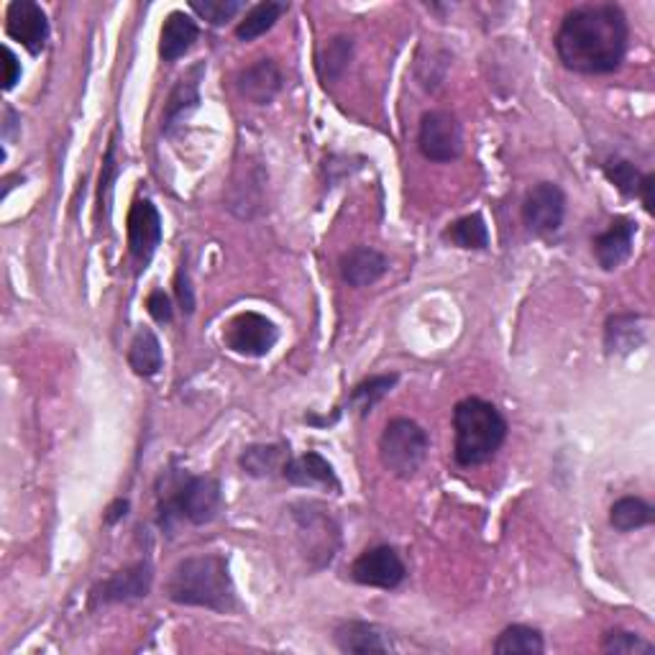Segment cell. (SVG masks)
I'll return each mask as SVG.
<instances>
[{"label": "cell", "instance_id": "7402d4cb", "mask_svg": "<svg viewBox=\"0 0 655 655\" xmlns=\"http://www.w3.org/2000/svg\"><path fill=\"white\" fill-rule=\"evenodd\" d=\"M129 364L139 377H154L162 369V344L152 327H141L129 348Z\"/></svg>", "mask_w": 655, "mask_h": 655}, {"label": "cell", "instance_id": "ba28073f", "mask_svg": "<svg viewBox=\"0 0 655 655\" xmlns=\"http://www.w3.org/2000/svg\"><path fill=\"white\" fill-rule=\"evenodd\" d=\"M420 154L430 162L445 164L458 159L464 152V129L449 110H430L422 116L418 131Z\"/></svg>", "mask_w": 655, "mask_h": 655}, {"label": "cell", "instance_id": "ffe728a7", "mask_svg": "<svg viewBox=\"0 0 655 655\" xmlns=\"http://www.w3.org/2000/svg\"><path fill=\"white\" fill-rule=\"evenodd\" d=\"M333 640H336L338 651L344 653H386L390 651V643L384 640V632L371 622H361V620H346L341 622L336 632H333Z\"/></svg>", "mask_w": 655, "mask_h": 655}, {"label": "cell", "instance_id": "1f68e13d", "mask_svg": "<svg viewBox=\"0 0 655 655\" xmlns=\"http://www.w3.org/2000/svg\"><path fill=\"white\" fill-rule=\"evenodd\" d=\"M190 9L198 13L200 19H205L213 26H226L238 11L243 9V3L238 0H192Z\"/></svg>", "mask_w": 655, "mask_h": 655}, {"label": "cell", "instance_id": "4dcf8cb0", "mask_svg": "<svg viewBox=\"0 0 655 655\" xmlns=\"http://www.w3.org/2000/svg\"><path fill=\"white\" fill-rule=\"evenodd\" d=\"M602 653H617V655H640L653 653V643H647L635 632L628 630H609L605 640H602Z\"/></svg>", "mask_w": 655, "mask_h": 655}, {"label": "cell", "instance_id": "44dd1931", "mask_svg": "<svg viewBox=\"0 0 655 655\" xmlns=\"http://www.w3.org/2000/svg\"><path fill=\"white\" fill-rule=\"evenodd\" d=\"M640 323H643V318L635 315V312H620V315L609 318L605 327L607 354L628 356L635 352L645 341V331Z\"/></svg>", "mask_w": 655, "mask_h": 655}, {"label": "cell", "instance_id": "8d00e7d4", "mask_svg": "<svg viewBox=\"0 0 655 655\" xmlns=\"http://www.w3.org/2000/svg\"><path fill=\"white\" fill-rule=\"evenodd\" d=\"M653 188H655V177L653 175H643V182H640V190H638V198L643 200L645 211L653 213Z\"/></svg>", "mask_w": 655, "mask_h": 655}, {"label": "cell", "instance_id": "8fae6325", "mask_svg": "<svg viewBox=\"0 0 655 655\" xmlns=\"http://www.w3.org/2000/svg\"><path fill=\"white\" fill-rule=\"evenodd\" d=\"M162 243V215L148 198L133 200L129 211V251L133 262L146 266Z\"/></svg>", "mask_w": 655, "mask_h": 655}, {"label": "cell", "instance_id": "4fadbf2b", "mask_svg": "<svg viewBox=\"0 0 655 655\" xmlns=\"http://www.w3.org/2000/svg\"><path fill=\"white\" fill-rule=\"evenodd\" d=\"M635 236H638V223L632 218H624V215L609 223L605 234L594 236L592 241L594 259H597L602 270L612 272L617 266L628 262L632 254V243H635Z\"/></svg>", "mask_w": 655, "mask_h": 655}, {"label": "cell", "instance_id": "f1b7e54d", "mask_svg": "<svg viewBox=\"0 0 655 655\" xmlns=\"http://www.w3.org/2000/svg\"><path fill=\"white\" fill-rule=\"evenodd\" d=\"M287 458L282 445H249V449L241 453V466L243 472L251 476H270L274 468L285 466Z\"/></svg>", "mask_w": 655, "mask_h": 655}, {"label": "cell", "instance_id": "52a82bcc", "mask_svg": "<svg viewBox=\"0 0 655 655\" xmlns=\"http://www.w3.org/2000/svg\"><path fill=\"white\" fill-rule=\"evenodd\" d=\"M279 331L270 318L262 312L246 310L238 312L223 327V344L238 356H249V359H262L277 346Z\"/></svg>", "mask_w": 655, "mask_h": 655}, {"label": "cell", "instance_id": "6da1fadb", "mask_svg": "<svg viewBox=\"0 0 655 655\" xmlns=\"http://www.w3.org/2000/svg\"><path fill=\"white\" fill-rule=\"evenodd\" d=\"M628 16L615 3H584L569 11L558 26L556 51L565 70L609 74L628 55Z\"/></svg>", "mask_w": 655, "mask_h": 655}, {"label": "cell", "instance_id": "7c38bea8", "mask_svg": "<svg viewBox=\"0 0 655 655\" xmlns=\"http://www.w3.org/2000/svg\"><path fill=\"white\" fill-rule=\"evenodd\" d=\"M5 34L19 41L28 55H39L49 39L47 13L34 0H13L5 11Z\"/></svg>", "mask_w": 655, "mask_h": 655}, {"label": "cell", "instance_id": "277c9868", "mask_svg": "<svg viewBox=\"0 0 655 655\" xmlns=\"http://www.w3.org/2000/svg\"><path fill=\"white\" fill-rule=\"evenodd\" d=\"M223 508L221 484L213 476H190L169 472L159 487V523L172 527L188 520L192 525H207L218 517Z\"/></svg>", "mask_w": 655, "mask_h": 655}, {"label": "cell", "instance_id": "d590c367", "mask_svg": "<svg viewBox=\"0 0 655 655\" xmlns=\"http://www.w3.org/2000/svg\"><path fill=\"white\" fill-rule=\"evenodd\" d=\"M3 59H5V74H3V91H13L16 82L21 80V62L13 55L11 47H3Z\"/></svg>", "mask_w": 655, "mask_h": 655}, {"label": "cell", "instance_id": "ac0fdd59", "mask_svg": "<svg viewBox=\"0 0 655 655\" xmlns=\"http://www.w3.org/2000/svg\"><path fill=\"white\" fill-rule=\"evenodd\" d=\"M203 72H205L203 64L192 67V70L184 74V78H180V82L175 85L167 106H164V118H162L164 133H172L177 126H180L184 118H188L192 110L198 108V103H200L198 87H200V78H203Z\"/></svg>", "mask_w": 655, "mask_h": 655}, {"label": "cell", "instance_id": "d4e9b609", "mask_svg": "<svg viewBox=\"0 0 655 655\" xmlns=\"http://www.w3.org/2000/svg\"><path fill=\"white\" fill-rule=\"evenodd\" d=\"M354 57L352 36H333L318 55V74L323 82H336L348 70Z\"/></svg>", "mask_w": 655, "mask_h": 655}, {"label": "cell", "instance_id": "74e56055", "mask_svg": "<svg viewBox=\"0 0 655 655\" xmlns=\"http://www.w3.org/2000/svg\"><path fill=\"white\" fill-rule=\"evenodd\" d=\"M126 512H129V502H126V500H116L114 504H110V510H108V515H106V523L108 525L118 523V520L126 517Z\"/></svg>", "mask_w": 655, "mask_h": 655}, {"label": "cell", "instance_id": "603a6c76", "mask_svg": "<svg viewBox=\"0 0 655 655\" xmlns=\"http://www.w3.org/2000/svg\"><path fill=\"white\" fill-rule=\"evenodd\" d=\"M443 241H449L456 249H468V251H481L489 246V230L487 223L479 213L464 215V218L453 221L449 228L443 230Z\"/></svg>", "mask_w": 655, "mask_h": 655}, {"label": "cell", "instance_id": "d6a6232c", "mask_svg": "<svg viewBox=\"0 0 655 655\" xmlns=\"http://www.w3.org/2000/svg\"><path fill=\"white\" fill-rule=\"evenodd\" d=\"M116 175H118V164H116V139H114L106 152V159H103V175H100V213L103 207H106V215L110 207V192H114Z\"/></svg>", "mask_w": 655, "mask_h": 655}, {"label": "cell", "instance_id": "836d02e7", "mask_svg": "<svg viewBox=\"0 0 655 655\" xmlns=\"http://www.w3.org/2000/svg\"><path fill=\"white\" fill-rule=\"evenodd\" d=\"M146 310L148 315H152L156 323H172L175 318V310H172V302H169V297L164 295V289H154L152 295L146 297Z\"/></svg>", "mask_w": 655, "mask_h": 655}, {"label": "cell", "instance_id": "30bf717a", "mask_svg": "<svg viewBox=\"0 0 655 655\" xmlns=\"http://www.w3.org/2000/svg\"><path fill=\"white\" fill-rule=\"evenodd\" d=\"M563 215L565 195L556 182H538L527 190L523 218L535 236H553L563 226Z\"/></svg>", "mask_w": 655, "mask_h": 655}, {"label": "cell", "instance_id": "3957f363", "mask_svg": "<svg viewBox=\"0 0 655 655\" xmlns=\"http://www.w3.org/2000/svg\"><path fill=\"white\" fill-rule=\"evenodd\" d=\"M508 441V420L491 402L466 397L453 407V456L461 466H479Z\"/></svg>", "mask_w": 655, "mask_h": 655}, {"label": "cell", "instance_id": "9a60e30c", "mask_svg": "<svg viewBox=\"0 0 655 655\" xmlns=\"http://www.w3.org/2000/svg\"><path fill=\"white\" fill-rule=\"evenodd\" d=\"M282 91V70L274 59H259L238 74V93L254 106H270Z\"/></svg>", "mask_w": 655, "mask_h": 655}, {"label": "cell", "instance_id": "83f0119b", "mask_svg": "<svg viewBox=\"0 0 655 655\" xmlns=\"http://www.w3.org/2000/svg\"><path fill=\"white\" fill-rule=\"evenodd\" d=\"M397 382H400L397 374H377L364 379L361 384L354 386L352 397H348V405H352V409H356L359 415H369L371 409H374L379 402L394 390V384Z\"/></svg>", "mask_w": 655, "mask_h": 655}, {"label": "cell", "instance_id": "2e32d148", "mask_svg": "<svg viewBox=\"0 0 655 655\" xmlns=\"http://www.w3.org/2000/svg\"><path fill=\"white\" fill-rule=\"evenodd\" d=\"M282 474H285V479L289 484H295V487H320V489H333L338 491V476L333 472V466L327 464V461L320 456L315 451L302 453V456L287 458L285 466H282Z\"/></svg>", "mask_w": 655, "mask_h": 655}, {"label": "cell", "instance_id": "484cf974", "mask_svg": "<svg viewBox=\"0 0 655 655\" xmlns=\"http://www.w3.org/2000/svg\"><path fill=\"white\" fill-rule=\"evenodd\" d=\"M285 11H287V5L285 3H274V0H270V3L254 5V9L246 11L243 21L236 26V36L241 41L259 39V36H264L274 24H277Z\"/></svg>", "mask_w": 655, "mask_h": 655}, {"label": "cell", "instance_id": "5b68a950", "mask_svg": "<svg viewBox=\"0 0 655 655\" xmlns=\"http://www.w3.org/2000/svg\"><path fill=\"white\" fill-rule=\"evenodd\" d=\"M430 451V438L422 426L409 418H394L386 422L379 438V458L386 472L397 479H409L426 464Z\"/></svg>", "mask_w": 655, "mask_h": 655}, {"label": "cell", "instance_id": "cb8c5ba5", "mask_svg": "<svg viewBox=\"0 0 655 655\" xmlns=\"http://www.w3.org/2000/svg\"><path fill=\"white\" fill-rule=\"evenodd\" d=\"M546 651L540 630L527 628V624H510L500 632L495 643L497 655H540Z\"/></svg>", "mask_w": 655, "mask_h": 655}, {"label": "cell", "instance_id": "7a4b0ae2", "mask_svg": "<svg viewBox=\"0 0 655 655\" xmlns=\"http://www.w3.org/2000/svg\"><path fill=\"white\" fill-rule=\"evenodd\" d=\"M167 597L175 605L230 612L236 607V590L230 582L228 561L218 553L184 558L169 573Z\"/></svg>", "mask_w": 655, "mask_h": 655}, {"label": "cell", "instance_id": "5bb4252c", "mask_svg": "<svg viewBox=\"0 0 655 655\" xmlns=\"http://www.w3.org/2000/svg\"><path fill=\"white\" fill-rule=\"evenodd\" d=\"M152 590V565L148 563H133L129 569L114 573V576L100 582L93 590L95 605H110V602H129L146 597Z\"/></svg>", "mask_w": 655, "mask_h": 655}, {"label": "cell", "instance_id": "9c48e42d", "mask_svg": "<svg viewBox=\"0 0 655 655\" xmlns=\"http://www.w3.org/2000/svg\"><path fill=\"white\" fill-rule=\"evenodd\" d=\"M352 582L361 586H374V590H397L405 582L407 569L400 553L390 546H374L356 558L348 569Z\"/></svg>", "mask_w": 655, "mask_h": 655}, {"label": "cell", "instance_id": "e0dca14e", "mask_svg": "<svg viewBox=\"0 0 655 655\" xmlns=\"http://www.w3.org/2000/svg\"><path fill=\"white\" fill-rule=\"evenodd\" d=\"M390 262L382 251L371 249V246H356L341 259V277H344L352 287H369L377 279H382Z\"/></svg>", "mask_w": 655, "mask_h": 655}, {"label": "cell", "instance_id": "d6986e66", "mask_svg": "<svg viewBox=\"0 0 655 655\" xmlns=\"http://www.w3.org/2000/svg\"><path fill=\"white\" fill-rule=\"evenodd\" d=\"M200 28L184 11H172L164 21L159 36V55L164 62H177V59L188 55L192 44L198 41Z\"/></svg>", "mask_w": 655, "mask_h": 655}, {"label": "cell", "instance_id": "4316f807", "mask_svg": "<svg viewBox=\"0 0 655 655\" xmlns=\"http://www.w3.org/2000/svg\"><path fill=\"white\" fill-rule=\"evenodd\" d=\"M609 523L620 533L640 531V527L653 523V508L640 497H622L609 510Z\"/></svg>", "mask_w": 655, "mask_h": 655}, {"label": "cell", "instance_id": "8992f818", "mask_svg": "<svg viewBox=\"0 0 655 655\" xmlns=\"http://www.w3.org/2000/svg\"><path fill=\"white\" fill-rule=\"evenodd\" d=\"M293 520L297 525V538H300L302 553L315 569H323L333 561L341 546V527L320 504L300 502L295 504Z\"/></svg>", "mask_w": 655, "mask_h": 655}, {"label": "cell", "instance_id": "e575fe53", "mask_svg": "<svg viewBox=\"0 0 655 655\" xmlns=\"http://www.w3.org/2000/svg\"><path fill=\"white\" fill-rule=\"evenodd\" d=\"M175 289H177V300H180V308L188 312V315H192V310H195V293H192L190 287V274H188V266H180V272H177V279H175Z\"/></svg>", "mask_w": 655, "mask_h": 655}, {"label": "cell", "instance_id": "f546056e", "mask_svg": "<svg viewBox=\"0 0 655 655\" xmlns=\"http://www.w3.org/2000/svg\"><path fill=\"white\" fill-rule=\"evenodd\" d=\"M605 177L615 184L617 190L622 192L624 198H635L638 190H640V182H643V175H640V169L632 162L622 159V156H612V159H607Z\"/></svg>", "mask_w": 655, "mask_h": 655}]
</instances>
